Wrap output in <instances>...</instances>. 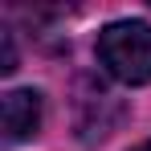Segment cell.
Returning <instances> with one entry per match:
<instances>
[{
  "mask_svg": "<svg viewBox=\"0 0 151 151\" xmlns=\"http://www.w3.org/2000/svg\"><path fill=\"white\" fill-rule=\"evenodd\" d=\"M98 61L106 74L127 82V86H143L151 82V25L143 21H114L98 33Z\"/></svg>",
  "mask_w": 151,
  "mask_h": 151,
  "instance_id": "1",
  "label": "cell"
},
{
  "mask_svg": "<svg viewBox=\"0 0 151 151\" xmlns=\"http://www.w3.org/2000/svg\"><path fill=\"white\" fill-rule=\"evenodd\" d=\"M17 70V49H12V33H4V74Z\"/></svg>",
  "mask_w": 151,
  "mask_h": 151,
  "instance_id": "3",
  "label": "cell"
},
{
  "mask_svg": "<svg viewBox=\"0 0 151 151\" xmlns=\"http://www.w3.org/2000/svg\"><path fill=\"white\" fill-rule=\"evenodd\" d=\"M0 127L8 143H25L41 131V94L37 90H8L0 106Z\"/></svg>",
  "mask_w": 151,
  "mask_h": 151,
  "instance_id": "2",
  "label": "cell"
},
{
  "mask_svg": "<svg viewBox=\"0 0 151 151\" xmlns=\"http://www.w3.org/2000/svg\"><path fill=\"white\" fill-rule=\"evenodd\" d=\"M135 151H151V139H147V143H139V147H135Z\"/></svg>",
  "mask_w": 151,
  "mask_h": 151,
  "instance_id": "4",
  "label": "cell"
}]
</instances>
